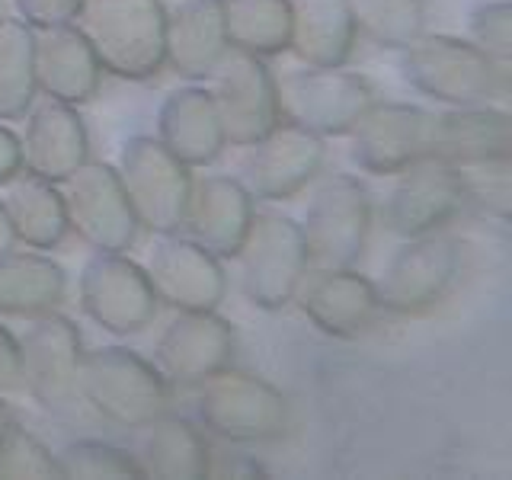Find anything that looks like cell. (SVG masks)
Returning a JSON list of instances; mask_svg holds the SVG:
<instances>
[{
	"label": "cell",
	"instance_id": "2",
	"mask_svg": "<svg viewBox=\"0 0 512 480\" xmlns=\"http://www.w3.org/2000/svg\"><path fill=\"white\" fill-rule=\"evenodd\" d=\"M77 397L100 420L135 429L167 410L170 391L154 362L125 346H100L80 356Z\"/></svg>",
	"mask_w": 512,
	"mask_h": 480
},
{
	"label": "cell",
	"instance_id": "17",
	"mask_svg": "<svg viewBox=\"0 0 512 480\" xmlns=\"http://www.w3.org/2000/svg\"><path fill=\"white\" fill-rule=\"evenodd\" d=\"M148 282L173 311H215L224 298V269L215 253L180 231L157 234L148 250Z\"/></svg>",
	"mask_w": 512,
	"mask_h": 480
},
{
	"label": "cell",
	"instance_id": "12",
	"mask_svg": "<svg viewBox=\"0 0 512 480\" xmlns=\"http://www.w3.org/2000/svg\"><path fill=\"white\" fill-rule=\"evenodd\" d=\"M279 112L320 138L346 135L375 103L368 77L346 68H301L276 80Z\"/></svg>",
	"mask_w": 512,
	"mask_h": 480
},
{
	"label": "cell",
	"instance_id": "4",
	"mask_svg": "<svg viewBox=\"0 0 512 480\" xmlns=\"http://www.w3.org/2000/svg\"><path fill=\"white\" fill-rule=\"evenodd\" d=\"M308 269H349L362 260L372 231L368 189L349 173L324 176L298 221Z\"/></svg>",
	"mask_w": 512,
	"mask_h": 480
},
{
	"label": "cell",
	"instance_id": "35",
	"mask_svg": "<svg viewBox=\"0 0 512 480\" xmlns=\"http://www.w3.org/2000/svg\"><path fill=\"white\" fill-rule=\"evenodd\" d=\"M464 202H477L487 215L506 221L509 218V157H487V160H468V164H452Z\"/></svg>",
	"mask_w": 512,
	"mask_h": 480
},
{
	"label": "cell",
	"instance_id": "28",
	"mask_svg": "<svg viewBox=\"0 0 512 480\" xmlns=\"http://www.w3.org/2000/svg\"><path fill=\"white\" fill-rule=\"evenodd\" d=\"M512 128L503 109L484 106H455L448 112H436V144L432 157L448 164H468V160L509 157Z\"/></svg>",
	"mask_w": 512,
	"mask_h": 480
},
{
	"label": "cell",
	"instance_id": "39",
	"mask_svg": "<svg viewBox=\"0 0 512 480\" xmlns=\"http://www.w3.org/2000/svg\"><path fill=\"white\" fill-rule=\"evenodd\" d=\"M20 170V138L7 125H0V183Z\"/></svg>",
	"mask_w": 512,
	"mask_h": 480
},
{
	"label": "cell",
	"instance_id": "5",
	"mask_svg": "<svg viewBox=\"0 0 512 480\" xmlns=\"http://www.w3.org/2000/svg\"><path fill=\"white\" fill-rule=\"evenodd\" d=\"M234 260L240 266V292L263 311L292 304L295 288L308 272L298 221L279 212H253Z\"/></svg>",
	"mask_w": 512,
	"mask_h": 480
},
{
	"label": "cell",
	"instance_id": "18",
	"mask_svg": "<svg viewBox=\"0 0 512 480\" xmlns=\"http://www.w3.org/2000/svg\"><path fill=\"white\" fill-rule=\"evenodd\" d=\"M231 359L234 327L215 311H176L154 346V365L176 384H199Z\"/></svg>",
	"mask_w": 512,
	"mask_h": 480
},
{
	"label": "cell",
	"instance_id": "19",
	"mask_svg": "<svg viewBox=\"0 0 512 480\" xmlns=\"http://www.w3.org/2000/svg\"><path fill=\"white\" fill-rule=\"evenodd\" d=\"M23 119V135H16L23 170L52 183H64L90 157L87 125L77 106L52 100V96H36Z\"/></svg>",
	"mask_w": 512,
	"mask_h": 480
},
{
	"label": "cell",
	"instance_id": "21",
	"mask_svg": "<svg viewBox=\"0 0 512 480\" xmlns=\"http://www.w3.org/2000/svg\"><path fill=\"white\" fill-rule=\"evenodd\" d=\"M253 218V199L240 186L237 176L208 173L202 180H192L183 231L199 247L215 253L218 260H234V253L244 240Z\"/></svg>",
	"mask_w": 512,
	"mask_h": 480
},
{
	"label": "cell",
	"instance_id": "34",
	"mask_svg": "<svg viewBox=\"0 0 512 480\" xmlns=\"http://www.w3.org/2000/svg\"><path fill=\"white\" fill-rule=\"evenodd\" d=\"M52 455L58 477H138L128 448L103 439H74Z\"/></svg>",
	"mask_w": 512,
	"mask_h": 480
},
{
	"label": "cell",
	"instance_id": "40",
	"mask_svg": "<svg viewBox=\"0 0 512 480\" xmlns=\"http://www.w3.org/2000/svg\"><path fill=\"white\" fill-rule=\"evenodd\" d=\"M13 231H10V221H7V215H4V205H0V253H7V250H13Z\"/></svg>",
	"mask_w": 512,
	"mask_h": 480
},
{
	"label": "cell",
	"instance_id": "27",
	"mask_svg": "<svg viewBox=\"0 0 512 480\" xmlns=\"http://www.w3.org/2000/svg\"><path fill=\"white\" fill-rule=\"evenodd\" d=\"M292 4V52L304 68H343L356 45V23L346 0H288Z\"/></svg>",
	"mask_w": 512,
	"mask_h": 480
},
{
	"label": "cell",
	"instance_id": "36",
	"mask_svg": "<svg viewBox=\"0 0 512 480\" xmlns=\"http://www.w3.org/2000/svg\"><path fill=\"white\" fill-rule=\"evenodd\" d=\"M468 42L490 55L496 64H509L512 55V7L509 0H484L468 13Z\"/></svg>",
	"mask_w": 512,
	"mask_h": 480
},
{
	"label": "cell",
	"instance_id": "23",
	"mask_svg": "<svg viewBox=\"0 0 512 480\" xmlns=\"http://www.w3.org/2000/svg\"><path fill=\"white\" fill-rule=\"evenodd\" d=\"M132 455L138 477H167L192 480L212 471V455L202 432L183 416H167V410L154 420L132 429Z\"/></svg>",
	"mask_w": 512,
	"mask_h": 480
},
{
	"label": "cell",
	"instance_id": "20",
	"mask_svg": "<svg viewBox=\"0 0 512 480\" xmlns=\"http://www.w3.org/2000/svg\"><path fill=\"white\" fill-rule=\"evenodd\" d=\"M301 314L327 336H359L375 324L378 301L372 279H365L356 266L349 269H308L295 288Z\"/></svg>",
	"mask_w": 512,
	"mask_h": 480
},
{
	"label": "cell",
	"instance_id": "16",
	"mask_svg": "<svg viewBox=\"0 0 512 480\" xmlns=\"http://www.w3.org/2000/svg\"><path fill=\"white\" fill-rule=\"evenodd\" d=\"M461 208L464 189L455 167L442 157H423L394 173V186L381 202V218L397 237H420L442 231Z\"/></svg>",
	"mask_w": 512,
	"mask_h": 480
},
{
	"label": "cell",
	"instance_id": "32",
	"mask_svg": "<svg viewBox=\"0 0 512 480\" xmlns=\"http://www.w3.org/2000/svg\"><path fill=\"white\" fill-rule=\"evenodd\" d=\"M356 32L381 48H404L423 32V0H346Z\"/></svg>",
	"mask_w": 512,
	"mask_h": 480
},
{
	"label": "cell",
	"instance_id": "8",
	"mask_svg": "<svg viewBox=\"0 0 512 480\" xmlns=\"http://www.w3.org/2000/svg\"><path fill=\"white\" fill-rule=\"evenodd\" d=\"M116 173L141 228L151 234H173L183 228L192 173L157 141V135L128 138L119 151Z\"/></svg>",
	"mask_w": 512,
	"mask_h": 480
},
{
	"label": "cell",
	"instance_id": "25",
	"mask_svg": "<svg viewBox=\"0 0 512 480\" xmlns=\"http://www.w3.org/2000/svg\"><path fill=\"white\" fill-rule=\"evenodd\" d=\"M228 48L221 0H180L173 10H167L164 64H170L180 77H208Z\"/></svg>",
	"mask_w": 512,
	"mask_h": 480
},
{
	"label": "cell",
	"instance_id": "29",
	"mask_svg": "<svg viewBox=\"0 0 512 480\" xmlns=\"http://www.w3.org/2000/svg\"><path fill=\"white\" fill-rule=\"evenodd\" d=\"M68 292L64 269L42 250L0 253V314L36 317L58 311Z\"/></svg>",
	"mask_w": 512,
	"mask_h": 480
},
{
	"label": "cell",
	"instance_id": "3",
	"mask_svg": "<svg viewBox=\"0 0 512 480\" xmlns=\"http://www.w3.org/2000/svg\"><path fill=\"white\" fill-rule=\"evenodd\" d=\"M400 71L413 90L445 106H484L503 87V64L455 36L420 32L400 48Z\"/></svg>",
	"mask_w": 512,
	"mask_h": 480
},
{
	"label": "cell",
	"instance_id": "11",
	"mask_svg": "<svg viewBox=\"0 0 512 480\" xmlns=\"http://www.w3.org/2000/svg\"><path fill=\"white\" fill-rule=\"evenodd\" d=\"M205 80L221 122L224 144L247 148L282 119L276 77H272L260 55L228 48Z\"/></svg>",
	"mask_w": 512,
	"mask_h": 480
},
{
	"label": "cell",
	"instance_id": "31",
	"mask_svg": "<svg viewBox=\"0 0 512 480\" xmlns=\"http://www.w3.org/2000/svg\"><path fill=\"white\" fill-rule=\"evenodd\" d=\"M36 96L32 29L16 16H0V119H23Z\"/></svg>",
	"mask_w": 512,
	"mask_h": 480
},
{
	"label": "cell",
	"instance_id": "14",
	"mask_svg": "<svg viewBox=\"0 0 512 480\" xmlns=\"http://www.w3.org/2000/svg\"><path fill=\"white\" fill-rule=\"evenodd\" d=\"M349 160L372 176H394L413 160L432 157L436 112L410 103H372L346 132Z\"/></svg>",
	"mask_w": 512,
	"mask_h": 480
},
{
	"label": "cell",
	"instance_id": "30",
	"mask_svg": "<svg viewBox=\"0 0 512 480\" xmlns=\"http://www.w3.org/2000/svg\"><path fill=\"white\" fill-rule=\"evenodd\" d=\"M221 13L231 48L260 58L288 52V36H292L288 0H221Z\"/></svg>",
	"mask_w": 512,
	"mask_h": 480
},
{
	"label": "cell",
	"instance_id": "10",
	"mask_svg": "<svg viewBox=\"0 0 512 480\" xmlns=\"http://www.w3.org/2000/svg\"><path fill=\"white\" fill-rule=\"evenodd\" d=\"M77 301L96 327L112 336H132L154 324L160 301L148 272L125 253L93 250L77 276Z\"/></svg>",
	"mask_w": 512,
	"mask_h": 480
},
{
	"label": "cell",
	"instance_id": "1",
	"mask_svg": "<svg viewBox=\"0 0 512 480\" xmlns=\"http://www.w3.org/2000/svg\"><path fill=\"white\" fill-rule=\"evenodd\" d=\"M164 23L167 7L160 0H84L74 16L100 68L125 80L164 68Z\"/></svg>",
	"mask_w": 512,
	"mask_h": 480
},
{
	"label": "cell",
	"instance_id": "26",
	"mask_svg": "<svg viewBox=\"0 0 512 480\" xmlns=\"http://www.w3.org/2000/svg\"><path fill=\"white\" fill-rule=\"evenodd\" d=\"M0 205H4L16 244L52 250L68 237V212H64L61 186L45 180V176L20 167L0 183Z\"/></svg>",
	"mask_w": 512,
	"mask_h": 480
},
{
	"label": "cell",
	"instance_id": "15",
	"mask_svg": "<svg viewBox=\"0 0 512 480\" xmlns=\"http://www.w3.org/2000/svg\"><path fill=\"white\" fill-rule=\"evenodd\" d=\"M244 151L237 180L250 192V199L263 202H285L298 196L324 170L327 160L324 138L288 119H279Z\"/></svg>",
	"mask_w": 512,
	"mask_h": 480
},
{
	"label": "cell",
	"instance_id": "9",
	"mask_svg": "<svg viewBox=\"0 0 512 480\" xmlns=\"http://www.w3.org/2000/svg\"><path fill=\"white\" fill-rule=\"evenodd\" d=\"M461 272L458 240L442 231L404 237L372 282L375 301L391 314H423L448 295Z\"/></svg>",
	"mask_w": 512,
	"mask_h": 480
},
{
	"label": "cell",
	"instance_id": "38",
	"mask_svg": "<svg viewBox=\"0 0 512 480\" xmlns=\"http://www.w3.org/2000/svg\"><path fill=\"white\" fill-rule=\"evenodd\" d=\"M20 391V346L16 336L0 324V397Z\"/></svg>",
	"mask_w": 512,
	"mask_h": 480
},
{
	"label": "cell",
	"instance_id": "6",
	"mask_svg": "<svg viewBox=\"0 0 512 480\" xmlns=\"http://www.w3.org/2000/svg\"><path fill=\"white\" fill-rule=\"evenodd\" d=\"M29 324L16 336L20 346V391L32 404L52 416H71L80 407L77 365L84 356V340L71 317L45 311L26 317Z\"/></svg>",
	"mask_w": 512,
	"mask_h": 480
},
{
	"label": "cell",
	"instance_id": "13",
	"mask_svg": "<svg viewBox=\"0 0 512 480\" xmlns=\"http://www.w3.org/2000/svg\"><path fill=\"white\" fill-rule=\"evenodd\" d=\"M58 186L64 196V212H68V231H74L87 247L125 253L138 240L141 224L112 164L87 157Z\"/></svg>",
	"mask_w": 512,
	"mask_h": 480
},
{
	"label": "cell",
	"instance_id": "22",
	"mask_svg": "<svg viewBox=\"0 0 512 480\" xmlns=\"http://www.w3.org/2000/svg\"><path fill=\"white\" fill-rule=\"evenodd\" d=\"M100 74V61L74 23L32 29V77L42 96L80 106L100 87Z\"/></svg>",
	"mask_w": 512,
	"mask_h": 480
},
{
	"label": "cell",
	"instance_id": "24",
	"mask_svg": "<svg viewBox=\"0 0 512 480\" xmlns=\"http://www.w3.org/2000/svg\"><path fill=\"white\" fill-rule=\"evenodd\" d=\"M157 141L186 167H205L224 151V135L208 87L186 84L157 106Z\"/></svg>",
	"mask_w": 512,
	"mask_h": 480
},
{
	"label": "cell",
	"instance_id": "33",
	"mask_svg": "<svg viewBox=\"0 0 512 480\" xmlns=\"http://www.w3.org/2000/svg\"><path fill=\"white\" fill-rule=\"evenodd\" d=\"M0 477H58L55 455L29 436L0 397Z\"/></svg>",
	"mask_w": 512,
	"mask_h": 480
},
{
	"label": "cell",
	"instance_id": "7",
	"mask_svg": "<svg viewBox=\"0 0 512 480\" xmlns=\"http://www.w3.org/2000/svg\"><path fill=\"white\" fill-rule=\"evenodd\" d=\"M199 423L228 442H272L288 429V400L269 381L250 372H221L196 384Z\"/></svg>",
	"mask_w": 512,
	"mask_h": 480
},
{
	"label": "cell",
	"instance_id": "37",
	"mask_svg": "<svg viewBox=\"0 0 512 480\" xmlns=\"http://www.w3.org/2000/svg\"><path fill=\"white\" fill-rule=\"evenodd\" d=\"M84 0H13L16 20H23L29 29H48V26H68Z\"/></svg>",
	"mask_w": 512,
	"mask_h": 480
}]
</instances>
